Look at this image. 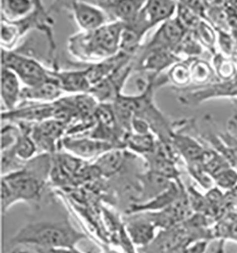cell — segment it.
Instances as JSON below:
<instances>
[{"mask_svg": "<svg viewBox=\"0 0 237 253\" xmlns=\"http://www.w3.org/2000/svg\"><path fill=\"white\" fill-rule=\"evenodd\" d=\"M52 155L38 154L21 169L1 177V210L4 214L18 201H38L50 178Z\"/></svg>", "mask_w": 237, "mask_h": 253, "instance_id": "6da1fadb", "label": "cell"}, {"mask_svg": "<svg viewBox=\"0 0 237 253\" xmlns=\"http://www.w3.org/2000/svg\"><path fill=\"white\" fill-rule=\"evenodd\" d=\"M124 23L110 22L91 32H80L68 38V49L80 62L98 63L120 52Z\"/></svg>", "mask_w": 237, "mask_h": 253, "instance_id": "7a4b0ae2", "label": "cell"}, {"mask_svg": "<svg viewBox=\"0 0 237 253\" xmlns=\"http://www.w3.org/2000/svg\"><path fill=\"white\" fill-rule=\"evenodd\" d=\"M86 235L73 228L68 220L40 221L25 226L12 243L37 249H75Z\"/></svg>", "mask_w": 237, "mask_h": 253, "instance_id": "3957f363", "label": "cell"}, {"mask_svg": "<svg viewBox=\"0 0 237 253\" xmlns=\"http://www.w3.org/2000/svg\"><path fill=\"white\" fill-rule=\"evenodd\" d=\"M1 68L10 69L25 84L33 87L49 80V69L34 57L1 48Z\"/></svg>", "mask_w": 237, "mask_h": 253, "instance_id": "277c9868", "label": "cell"}, {"mask_svg": "<svg viewBox=\"0 0 237 253\" xmlns=\"http://www.w3.org/2000/svg\"><path fill=\"white\" fill-rule=\"evenodd\" d=\"M178 94V102L187 107H196L212 99L237 98V77L233 80L218 81L204 86H189L184 89H174Z\"/></svg>", "mask_w": 237, "mask_h": 253, "instance_id": "5b68a950", "label": "cell"}, {"mask_svg": "<svg viewBox=\"0 0 237 253\" xmlns=\"http://www.w3.org/2000/svg\"><path fill=\"white\" fill-rule=\"evenodd\" d=\"M61 10L72 14L82 32L94 31L110 23L105 12L91 1H57L49 8V12Z\"/></svg>", "mask_w": 237, "mask_h": 253, "instance_id": "8992f818", "label": "cell"}, {"mask_svg": "<svg viewBox=\"0 0 237 253\" xmlns=\"http://www.w3.org/2000/svg\"><path fill=\"white\" fill-rule=\"evenodd\" d=\"M68 126L55 119L33 124L31 136L39 154L54 155L61 151V141L66 137Z\"/></svg>", "mask_w": 237, "mask_h": 253, "instance_id": "52a82bcc", "label": "cell"}, {"mask_svg": "<svg viewBox=\"0 0 237 253\" xmlns=\"http://www.w3.org/2000/svg\"><path fill=\"white\" fill-rule=\"evenodd\" d=\"M181 61L173 50L164 48H147L141 46L133 59V71H142L160 75L164 69Z\"/></svg>", "mask_w": 237, "mask_h": 253, "instance_id": "ba28073f", "label": "cell"}, {"mask_svg": "<svg viewBox=\"0 0 237 253\" xmlns=\"http://www.w3.org/2000/svg\"><path fill=\"white\" fill-rule=\"evenodd\" d=\"M124 149L113 143L94 139L88 136H66L61 141V151L84 161H95L104 153L113 149Z\"/></svg>", "mask_w": 237, "mask_h": 253, "instance_id": "9c48e42d", "label": "cell"}, {"mask_svg": "<svg viewBox=\"0 0 237 253\" xmlns=\"http://www.w3.org/2000/svg\"><path fill=\"white\" fill-rule=\"evenodd\" d=\"M54 106L51 104L22 102L11 111H2L1 120L3 122L17 124H38L47 120L53 119Z\"/></svg>", "mask_w": 237, "mask_h": 253, "instance_id": "30bf717a", "label": "cell"}, {"mask_svg": "<svg viewBox=\"0 0 237 253\" xmlns=\"http://www.w3.org/2000/svg\"><path fill=\"white\" fill-rule=\"evenodd\" d=\"M132 72L133 61L99 84L93 85L89 93L98 101L99 104H113L118 96L122 94L124 84Z\"/></svg>", "mask_w": 237, "mask_h": 253, "instance_id": "8fae6325", "label": "cell"}, {"mask_svg": "<svg viewBox=\"0 0 237 253\" xmlns=\"http://www.w3.org/2000/svg\"><path fill=\"white\" fill-rule=\"evenodd\" d=\"M91 2L105 12L109 22L124 24L134 21L145 4V1L140 0H91Z\"/></svg>", "mask_w": 237, "mask_h": 253, "instance_id": "7c38bea8", "label": "cell"}, {"mask_svg": "<svg viewBox=\"0 0 237 253\" xmlns=\"http://www.w3.org/2000/svg\"><path fill=\"white\" fill-rule=\"evenodd\" d=\"M188 33L175 16L161 24L149 42L143 46L147 48H164L174 51Z\"/></svg>", "mask_w": 237, "mask_h": 253, "instance_id": "4fadbf2b", "label": "cell"}, {"mask_svg": "<svg viewBox=\"0 0 237 253\" xmlns=\"http://www.w3.org/2000/svg\"><path fill=\"white\" fill-rule=\"evenodd\" d=\"M49 76L56 81L63 92L83 94L89 93L91 84L88 79L86 69L79 68L74 69H49Z\"/></svg>", "mask_w": 237, "mask_h": 253, "instance_id": "5bb4252c", "label": "cell"}, {"mask_svg": "<svg viewBox=\"0 0 237 253\" xmlns=\"http://www.w3.org/2000/svg\"><path fill=\"white\" fill-rule=\"evenodd\" d=\"M172 143L185 164L202 162L208 146L198 138L181 131H175Z\"/></svg>", "mask_w": 237, "mask_h": 253, "instance_id": "9a60e30c", "label": "cell"}, {"mask_svg": "<svg viewBox=\"0 0 237 253\" xmlns=\"http://www.w3.org/2000/svg\"><path fill=\"white\" fill-rule=\"evenodd\" d=\"M125 224V230L131 242L138 247L146 248L155 238V224L145 213H135Z\"/></svg>", "mask_w": 237, "mask_h": 253, "instance_id": "2e32d148", "label": "cell"}, {"mask_svg": "<svg viewBox=\"0 0 237 253\" xmlns=\"http://www.w3.org/2000/svg\"><path fill=\"white\" fill-rule=\"evenodd\" d=\"M138 179L140 182V196L135 204H142L152 200L153 198L167 191L174 182L149 170L139 173Z\"/></svg>", "mask_w": 237, "mask_h": 253, "instance_id": "e0dca14e", "label": "cell"}, {"mask_svg": "<svg viewBox=\"0 0 237 253\" xmlns=\"http://www.w3.org/2000/svg\"><path fill=\"white\" fill-rule=\"evenodd\" d=\"M184 186L182 182L174 181L170 186L169 189L162 193L161 195L153 198L152 200L142 204H134L131 205L126 211V212L131 215L135 213L142 212H157L161 211L167 208H169L181 196L182 191L184 190Z\"/></svg>", "mask_w": 237, "mask_h": 253, "instance_id": "ac0fdd59", "label": "cell"}, {"mask_svg": "<svg viewBox=\"0 0 237 253\" xmlns=\"http://www.w3.org/2000/svg\"><path fill=\"white\" fill-rule=\"evenodd\" d=\"M21 81L10 69L1 68L2 111H11L21 102Z\"/></svg>", "mask_w": 237, "mask_h": 253, "instance_id": "d6986e66", "label": "cell"}, {"mask_svg": "<svg viewBox=\"0 0 237 253\" xmlns=\"http://www.w3.org/2000/svg\"><path fill=\"white\" fill-rule=\"evenodd\" d=\"M63 91L59 87L55 80L49 76V80L44 82L36 86L28 87L24 86L21 91V102H34L51 104L58 101Z\"/></svg>", "mask_w": 237, "mask_h": 253, "instance_id": "ffe728a7", "label": "cell"}, {"mask_svg": "<svg viewBox=\"0 0 237 253\" xmlns=\"http://www.w3.org/2000/svg\"><path fill=\"white\" fill-rule=\"evenodd\" d=\"M178 1L149 0L145 1L142 12L152 28L166 22L177 14Z\"/></svg>", "mask_w": 237, "mask_h": 253, "instance_id": "44dd1931", "label": "cell"}, {"mask_svg": "<svg viewBox=\"0 0 237 253\" xmlns=\"http://www.w3.org/2000/svg\"><path fill=\"white\" fill-rule=\"evenodd\" d=\"M128 152L126 149H113L104 153L92 163L98 169L102 177L110 178L123 171L127 162Z\"/></svg>", "mask_w": 237, "mask_h": 253, "instance_id": "7402d4cb", "label": "cell"}, {"mask_svg": "<svg viewBox=\"0 0 237 253\" xmlns=\"http://www.w3.org/2000/svg\"><path fill=\"white\" fill-rule=\"evenodd\" d=\"M1 18L8 21H19L34 12L36 1L1 0Z\"/></svg>", "mask_w": 237, "mask_h": 253, "instance_id": "603a6c76", "label": "cell"}, {"mask_svg": "<svg viewBox=\"0 0 237 253\" xmlns=\"http://www.w3.org/2000/svg\"><path fill=\"white\" fill-rule=\"evenodd\" d=\"M190 69L192 86H204L219 81L213 65L204 59H192Z\"/></svg>", "mask_w": 237, "mask_h": 253, "instance_id": "cb8c5ba5", "label": "cell"}, {"mask_svg": "<svg viewBox=\"0 0 237 253\" xmlns=\"http://www.w3.org/2000/svg\"><path fill=\"white\" fill-rule=\"evenodd\" d=\"M191 62L192 59L181 60L168 69L166 76L168 83L173 84V89H184L192 85Z\"/></svg>", "mask_w": 237, "mask_h": 253, "instance_id": "d4e9b609", "label": "cell"}, {"mask_svg": "<svg viewBox=\"0 0 237 253\" xmlns=\"http://www.w3.org/2000/svg\"><path fill=\"white\" fill-rule=\"evenodd\" d=\"M157 137L153 133L146 135H137L134 133H129L124 138L125 149L131 151L143 158L148 154L152 153L156 146Z\"/></svg>", "mask_w": 237, "mask_h": 253, "instance_id": "484cf974", "label": "cell"}, {"mask_svg": "<svg viewBox=\"0 0 237 253\" xmlns=\"http://www.w3.org/2000/svg\"><path fill=\"white\" fill-rule=\"evenodd\" d=\"M192 33L198 43L210 51L212 56L218 52L217 50V34L215 28L206 20H201L198 27Z\"/></svg>", "mask_w": 237, "mask_h": 253, "instance_id": "4316f807", "label": "cell"}, {"mask_svg": "<svg viewBox=\"0 0 237 253\" xmlns=\"http://www.w3.org/2000/svg\"><path fill=\"white\" fill-rule=\"evenodd\" d=\"M213 67L218 80H233L237 74V67L232 58L226 57L219 51L213 56Z\"/></svg>", "mask_w": 237, "mask_h": 253, "instance_id": "83f0119b", "label": "cell"}, {"mask_svg": "<svg viewBox=\"0 0 237 253\" xmlns=\"http://www.w3.org/2000/svg\"><path fill=\"white\" fill-rule=\"evenodd\" d=\"M174 52L181 58V60L199 58L203 52V46H201L192 33L189 32L183 38L181 44L176 47Z\"/></svg>", "mask_w": 237, "mask_h": 253, "instance_id": "f1b7e54d", "label": "cell"}, {"mask_svg": "<svg viewBox=\"0 0 237 253\" xmlns=\"http://www.w3.org/2000/svg\"><path fill=\"white\" fill-rule=\"evenodd\" d=\"M176 17L180 20V22L183 25V27L188 32H193L202 20L183 1L178 2V9H177Z\"/></svg>", "mask_w": 237, "mask_h": 253, "instance_id": "f546056e", "label": "cell"}, {"mask_svg": "<svg viewBox=\"0 0 237 253\" xmlns=\"http://www.w3.org/2000/svg\"><path fill=\"white\" fill-rule=\"evenodd\" d=\"M187 172L192 177V179L200 185L203 189L209 191L215 187V181L212 176L204 169L202 162L188 163L185 164Z\"/></svg>", "mask_w": 237, "mask_h": 253, "instance_id": "4dcf8cb0", "label": "cell"}, {"mask_svg": "<svg viewBox=\"0 0 237 253\" xmlns=\"http://www.w3.org/2000/svg\"><path fill=\"white\" fill-rule=\"evenodd\" d=\"M217 34V47L219 52L225 55L226 57L232 58L237 51V40L232 35V33L216 31Z\"/></svg>", "mask_w": 237, "mask_h": 253, "instance_id": "1f68e13d", "label": "cell"}, {"mask_svg": "<svg viewBox=\"0 0 237 253\" xmlns=\"http://www.w3.org/2000/svg\"><path fill=\"white\" fill-rule=\"evenodd\" d=\"M131 133L137 135H146L152 133V131L146 121L138 117H134L131 124Z\"/></svg>", "mask_w": 237, "mask_h": 253, "instance_id": "d6a6232c", "label": "cell"}, {"mask_svg": "<svg viewBox=\"0 0 237 253\" xmlns=\"http://www.w3.org/2000/svg\"><path fill=\"white\" fill-rule=\"evenodd\" d=\"M227 131L237 138V111L228 120Z\"/></svg>", "mask_w": 237, "mask_h": 253, "instance_id": "836d02e7", "label": "cell"}, {"mask_svg": "<svg viewBox=\"0 0 237 253\" xmlns=\"http://www.w3.org/2000/svg\"><path fill=\"white\" fill-rule=\"evenodd\" d=\"M9 253H38L36 250L26 245H16Z\"/></svg>", "mask_w": 237, "mask_h": 253, "instance_id": "e575fe53", "label": "cell"}, {"mask_svg": "<svg viewBox=\"0 0 237 253\" xmlns=\"http://www.w3.org/2000/svg\"><path fill=\"white\" fill-rule=\"evenodd\" d=\"M70 253H82L81 252H79V251H77L76 249H71L70 250Z\"/></svg>", "mask_w": 237, "mask_h": 253, "instance_id": "d590c367", "label": "cell"}]
</instances>
